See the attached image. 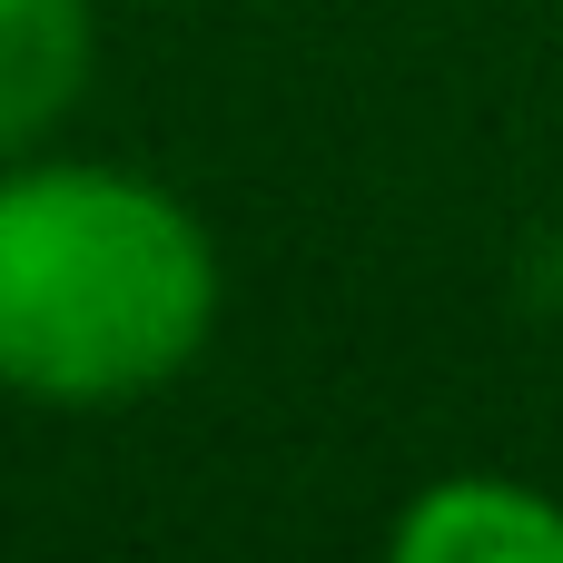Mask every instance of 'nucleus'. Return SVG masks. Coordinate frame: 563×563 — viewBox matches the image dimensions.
Listing matches in <instances>:
<instances>
[{
  "mask_svg": "<svg viewBox=\"0 0 563 563\" xmlns=\"http://www.w3.org/2000/svg\"><path fill=\"white\" fill-rule=\"evenodd\" d=\"M228 267L208 218L109 158H0V396L99 416L198 366Z\"/></svg>",
  "mask_w": 563,
  "mask_h": 563,
  "instance_id": "f257e3e1",
  "label": "nucleus"
},
{
  "mask_svg": "<svg viewBox=\"0 0 563 563\" xmlns=\"http://www.w3.org/2000/svg\"><path fill=\"white\" fill-rule=\"evenodd\" d=\"M396 563H563V505L515 475H445L396 525Z\"/></svg>",
  "mask_w": 563,
  "mask_h": 563,
  "instance_id": "f03ea898",
  "label": "nucleus"
},
{
  "mask_svg": "<svg viewBox=\"0 0 563 563\" xmlns=\"http://www.w3.org/2000/svg\"><path fill=\"white\" fill-rule=\"evenodd\" d=\"M99 69V0H0V158H30Z\"/></svg>",
  "mask_w": 563,
  "mask_h": 563,
  "instance_id": "7ed1b4c3",
  "label": "nucleus"
}]
</instances>
